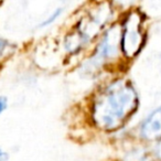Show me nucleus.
Masks as SVG:
<instances>
[{
	"instance_id": "obj_5",
	"label": "nucleus",
	"mask_w": 161,
	"mask_h": 161,
	"mask_svg": "<svg viewBox=\"0 0 161 161\" xmlns=\"http://www.w3.org/2000/svg\"><path fill=\"white\" fill-rule=\"evenodd\" d=\"M140 135L143 139L150 141L161 139V106L143 120L140 127Z\"/></svg>"
},
{
	"instance_id": "obj_2",
	"label": "nucleus",
	"mask_w": 161,
	"mask_h": 161,
	"mask_svg": "<svg viewBox=\"0 0 161 161\" xmlns=\"http://www.w3.org/2000/svg\"><path fill=\"white\" fill-rule=\"evenodd\" d=\"M143 19L137 10L128 12L120 25V52L126 58H134L145 43Z\"/></svg>"
},
{
	"instance_id": "obj_13",
	"label": "nucleus",
	"mask_w": 161,
	"mask_h": 161,
	"mask_svg": "<svg viewBox=\"0 0 161 161\" xmlns=\"http://www.w3.org/2000/svg\"><path fill=\"white\" fill-rule=\"evenodd\" d=\"M3 1H5V0H0V3H3Z\"/></svg>"
},
{
	"instance_id": "obj_8",
	"label": "nucleus",
	"mask_w": 161,
	"mask_h": 161,
	"mask_svg": "<svg viewBox=\"0 0 161 161\" xmlns=\"http://www.w3.org/2000/svg\"><path fill=\"white\" fill-rule=\"evenodd\" d=\"M125 161H150L149 157H148L147 152H135V153L129 154L126 157Z\"/></svg>"
},
{
	"instance_id": "obj_9",
	"label": "nucleus",
	"mask_w": 161,
	"mask_h": 161,
	"mask_svg": "<svg viewBox=\"0 0 161 161\" xmlns=\"http://www.w3.org/2000/svg\"><path fill=\"white\" fill-rule=\"evenodd\" d=\"M8 106H9L8 98L5 95H0V117H1V115L8 109Z\"/></svg>"
},
{
	"instance_id": "obj_4",
	"label": "nucleus",
	"mask_w": 161,
	"mask_h": 161,
	"mask_svg": "<svg viewBox=\"0 0 161 161\" xmlns=\"http://www.w3.org/2000/svg\"><path fill=\"white\" fill-rule=\"evenodd\" d=\"M120 53V25H114L107 30L95 49L91 61L94 65H104L116 61Z\"/></svg>"
},
{
	"instance_id": "obj_10",
	"label": "nucleus",
	"mask_w": 161,
	"mask_h": 161,
	"mask_svg": "<svg viewBox=\"0 0 161 161\" xmlns=\"http://www.w3.org/2000/svg\"><path fill=\"white\" fill-rule=\"evenodd\" d=\"M112 1L120 8H128L137 0H112Z\"/></svg>"
},
{
	"instance_id": "obj_3",
	"label": "nucleus",
	"mask_w": 161,
	"mask_h": 161,
	"mask_svg": "<svg viewBox=\"0 0 161 161\" xmlns=\"http://www.w3.org/2000/svg\"><path fill=\"white\" fill-rule=\"evenodd\" d=\"M112 16L113 8L110 3L107 1L99 3L95 5L84 18L80 19L75 31L87 44L95 36H98L102 29L109 22Z\"/></svg>"
},
{
	"instance_id": "obj_6",
	"label": "nucleus",
	"mask_w": 161,
	"mask_h": 161,
	"mask_svg": "<svg viewBox=\"0 0 161 161\" xmlns=\"http://www.w3.org/2000/svg\"><path fill=\"white\" fill-rule=\"evenodd\" d=\"M14 44L6 38L0 36V62L8 58L10 54L14 53Z\"/></svg>"
},
{
	"instance_id": "obj_1",
	"label": "nucleus",
	"mask_w": 161,
	"mask_h": 161,
	"mask_svg": "<svg viewBox=\"0 0 161 161\" xmlns=\"http://www.w3.org/2000/svg\"><path fill=\"white\" fill-rule=\"evenodd\" d=\"M138 107V96L132 85L116 80L95 96L92 103V120L97 128L114 131L120 128Z\"/></svg>"
},
{
	"instance_id": "obj_12",
	"label": "nucleus",
	"mask_w": 161,
	"mask_h": 161,
	"mask_svg": "<svg viewBox=\"0 0 161 161\" xmlns=\"http://www.w3.org/2000/svg\"><path fill=\"white\" fill-rule=\"evenodd\" d=\"M156 154H157V157H158V158L161 160V141H160V143H159V145H158V147H157Z\"/></svg>"
},
{
	"instance_id": "obj_11",
	"label": "nucleus",
	"mask_w": 161,
	"mask_h": 161,
	"mask_svg": "<svg viewBox=\"0 0 161 161\" xmlns=\"http://www.w3.org/2000/svg\"><path fill=\"white\" fill-rule=\"evenodd\" d=\"M8 158H9V154H8L7 152H5L1 148H0V161H7Z\"/></svg>"
},
{
	"instance_id": "obj_7",
	"label": "nucleus",
	"mask_w": 161,
	"mask_h": 161,
	"mask_svg": "<svg viewBox=\"0 0 161 161\" xmlns=\"http://www.w3.org/2000/svg\"><path fill=\"white\" fill-rule=\"evenodd\" d=\"M62 12H63L62 8H56V9L54 10V11L52 12V14H50V16L47 17L45 20H43L42 22L40 23V28H45V27H49V25H51L52 23H54V21H55L56 19L61 16V14H62Z\"/></svg>"
}]
</instances>
